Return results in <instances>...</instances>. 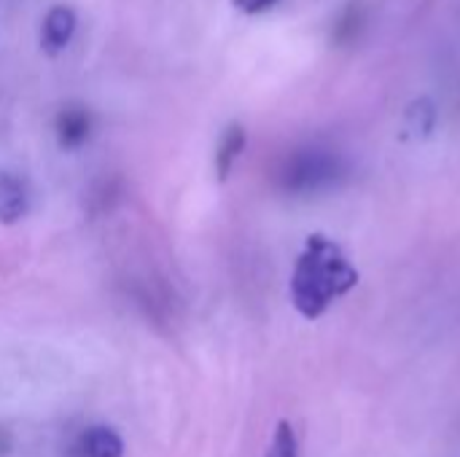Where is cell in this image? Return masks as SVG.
I'll use <instances>...</instances> for the list:
<instances>
[{"instance_id":"1","label":"cell","mask_w":460,"mask_h":457,"mask_svg":"<svg viewBox=\"0 0 460 457\" xmlns=\"http://www.w3.org/2000/svg\"><path fill=\"white\" fill-rule=\"evenodd\" d=\"M356 283L358 272L345 259L342 248L323 234H313L294 267L291 302L305 318L315 321L329 310L334 299L356 288Z\"/></svg>"},{"instance_id":"2","label":"cell","mask_w":460,"mask_h":457,"mask_svg":"<svg viewBox=\"0 0 460 457\" xmlns=\"http://www.w3.org/2000/svg\"><path fill=\"white\" fill-rule=\"evenodd\" d=\"M342 175L345 162L340 154L329 148H302L286 162L280 180L283 189L291 194H315L334 186Z\"/></svg>"},{"instance_id":"3","label":"cell","mask_w":460,"mask_h":457,"mask_svg":"<svg viewBox=\"0 0 460 457\" xmlns=\"http://www.w3.org/2000/svg\"><path fill=\"white\" fill-rule=\"evenodd\" d=\"M75 11L67 5H54L46 16H43V27H40V46L46 54H59L73 32H75Z\"/></svg>"},{"instance_id":"4","label":"cell","mask_w":460,"mask_h":457,"mask_svg":"<svg viewBox=\"0 0 460 457\" xmlns=\"http://www.w3.org/2000/svg\"><path fill=\"white\" fill-rule=\"evenodd\" d=\"M89 132H92V119H89L86 108L67 105V108L59 110V116H57V140H59L62 148H67V151L81 148L89 140Z\"/></svg>"},{"instance_id":"5","label":"cell","mask_w":460,"mask_h":457,"mask_svg":"<svg viewBox=\"0 0 460 457\" xmlns=\"http://www.w3.org/2000/svg\"><path fill=\"white\" fill-rule=\"evenodd\" d=\"M248 135L243 124H229L221 135V143L216 148V175L218 180H226L232 175V167L237 164L240 154L245 151Z\"/></svg>"},{"instance_id":"6","label":"cell","mask_w":460,"mask_h":457,"mask_svg":"<svg viewBox=\"0 0 460 457\" xmlns=\"http://www.w3.org/2000/svg\"><path fill=\"white\" fill-rule=\"evenodd\" d=\"M27 210V191L11 172H0V224H16Z\"/></svg>"},{"instance_id":"7","label":"cell","mask_w":460,"mask_h":457,"mask_svg":"<svg viewBox=\"0 0 460 457\" xmlns=\"http://www.w3.org/2000/svg\"><path fill=\"white\" fill-rule=\"evenodd\" d=\"M84 457H124V442L111 428H92L81 439Z\"/></svg>"},{"instance_id":"8","label":"cell","mask_w":460,"mask_h":457,"mask_svg":"<svg viewBox=\"0 0 460 457\" xmlns=\"http://www.w3.org/2000/svg\"><path fill=\"white\" fill-rule=\"evenodd\" d=\"M361 24H364V8H361L358 0H353V3L340 13V19H337V24H334V40H337V43H350V40L358 35Z\"/></svg>"},{"instance_id":"9","label":"cell","mask_w":460,"mask_h":457,"mask_svg":"<svg viewBox=\"0 0 460 457\" xmlns=\"http://www.w3.org/2000/svg\"><path fill=\"white\" fill-rule=\"evenodd\" d=\"M267 457H299L296 434H294V428H291L288 420H280L275 426V436H272V444H270Z\"/></svg>"},{"instance_id":"10","label":"cell","mask_w":460,"mask_h":457,"mask_svg":"<svg viewBox=\"0 0 460 457\" xmlns=\"http://www.w3.org/2000/svg\"><path fill=\"white\" fill-rule=\"evenodd\" d=\"M278 0H234V5L243 11V13H261V11H270Z\"/></svg>"}]
</instances>
